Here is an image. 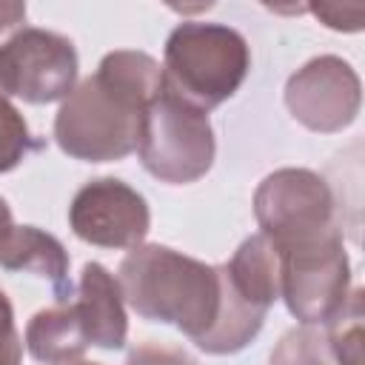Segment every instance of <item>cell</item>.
Listing matches in <instances>:
<instances>
[{
    "label": "cell",
    "instance_id": "cell-19",
    "mask_svg": "<svg viewBox=\"0 0 365 365\" xmlns=\"http://www.w3.org/2000/svg\"><path fill=\"white\" fill-rule=\"evenodd\" d=\"M311 11L328 29H336V31H356V29H362V17H365V6H359V3H351V6L319 3V6H311Z\"/></svg>",
    "mask_w": 365,
    "mask_h": 365
},
{
    "label": "cell",
    "instance_id": "cell-13",
    "mask_svg": "<svg viewBox=\"0 0 365 365\" xmlns=\"http://www.w3.org/2000/svg\"><path fill=\"white\" fill-rule=\"evenodd\" d=\"M86 334L74 302H57L54 308L37 311L26 328V348L37 362L60 365L80 359L86 351Z\"/></svg>",
    "mask_w": 365,
    "mask_h": 365
},
{
    "label": "cell",
    "instance_id": "cell-7",
    "mask_svg": "<svg viewBox=\"0 0 365 365\" xmlns=\"http://www.w3.org/2000/svg\"><path fill=\"white\" fill-rule=\"evenodd\" d=\"M362 91L356 71L334 54L314 57L285 86V106L294 120L311 131L334 134L351 125L359 114Z\"/></svg>",
    "mask_w": 365,
    "mask_h": 365
},
{
    "label": "cell",
    "instance_id": "cell-16",
    "mask_svg": "<svg viewBox=\"0 0 365 365\" xmlns=\"http://www.w3.org/2000/svg\"><path fill=\"white\" fill-rule=\"evenodd\" d=\"M271 365H336L328 336L314 325H299L282 334L271 351Z\"/></svg>",
    "mask_w": 365,
    "mask_h": 365
},
{
    "label": "cell",
    "instance_id": "cell-6",
    "mask_svg": "<svg viewBox=\"0 0 365 365\" xmlns=\"http://www.w3.org/2000/svg\"><path fill=\"white\" fill-rule=\"evenodd\" d=\"M77 51L63 34L20 29L0 46V97L14 94L26 103H54L74 91Z\"/></svg>",
    "mask_w": 365,
    "mask_h": 365
},
{
    "label": "cell",
    "instance_id": "cell-11",
    "mask_svg": "<svg viewBox=\"0 0 365 365\" xmlns=\"http://www.w3.org/2000/svg\"><path fill=\"white\" fill-rule=\"evenodd\" d=\"M0 265L6 271H26L51 282L57 302H68V254L57 237L34 225H11L0 242Z\"/></svg>",
    "mask_w": 365,
    "mask_h": 365
},
{
    "label": "cell",
    "instance_id": "cell-3",
    "mask_svg": "<svg viewBox=\"0 0 365 365\" xmlns=\"http://www.w3.org/2000/svg\"><path fill=\"white\" fill-rule=\"evenodd\" d=\"M248 66V43L240 31L222 23H180L165 43L163 83L208 114L242 86Z\"/></svg>",
    "mask_w": 365,
    "mask_h": 365
},
{
    "label": "cell",
    "instance_id": "cell-2",
    "mask_svg": "<svg viewBox=\"0 0 365 365\" xmlns=\"http://www.w3.org/2000/svg\"><path fill=\"white\" fill-rule=\"evenodd\" d=\"M117 282L140 317L177 325L191 339L211 328L220 308L217 268L165 245L131 248Z\"/></svg>",
    "mask_w": 365,
    "mask_h": 365
},
{
    "label": "cell",
    "instance_id": "cell-21",
    "mask_svg": "<svg viewBox=\"0 0 365 365\" xmlns=\"http://www.w3.org/2000/svg\"><path fill=\"white\" fill-rule=\"evenodd\" d=\"M26 20V3H0V34Z\"/></svg>",
    "mask_w": 365,
    "mask_h": 365
},
{
    "label": "cell",
    "instance_id": "cell-14",
    "mask_svg": "<svg viewBox=\"0 0 365 365\" xmlns=\"http://www.w3.org/2000/svg\"><path fill=\"white\" fill-rule=\"evenodd\" d=\"M222 271L228 282L254 305L268 311L279 299V257L268 237H248L237 248V254L222 265Z\"/></svg>",
    "mask_w": 365,
    "mask_h": 365
},
{
    "label": "cell",
    "instance_id": "cell-15",
    "mask_svg": "<svg viewBox=\"0 0 365 365\" xmlns=\"http://www.w3.org/2000/svg\"><path fill=\"white\" fill-rule=\"evenodd\" d=\"M328 348L336 365H362V291H351L345 305L328 319Z\"/></svg>",
    "mask_w": 365,
    "mask_h": 365
},
{
    "label": "cell",
    "instance_id": "cell-24",
    "mask_svg": "<svg viewBox=\"0 0 365 365\" xmlns=\"http://www.w3.org/2000/svg\"><path fill=\"white\" fill-rule=\"evenodd\" d=\"M60 365H100V362H86V359H71V362H60Z\"/></svg>",
    "mask_w": 365,
    "mask_h": 365
},
{
    "label": "cell",
    "instance_id": "cell-12",
    "mask_svg": "<svg viewBox=\"0 0 365 365\" xmlns=\"http://www.w3.org/2000/svg\"><path fill=\"white\" fill-rule=\"evenodd\" d=\"M217 277H220V308H217L211 328L205 334H200L194 339V345L205 354H237L259 334L268 311L254 305L251 299H245L228 282L222 265H217Z\"/></svg>",
    "mask_w": 365,
    "mask_h": 365
},
{
    "label": "cell",
    "instance_id": "cell-23",
    "mask_svg": "<svg viewBox=\"0 0 365 365\" xmlns=\"http://www.w3.org/2000/svg\"><path fill=\"white\" fill-rule=\"evenodd\" d=\"M0 317H14V311H11V302H9V297L0 291Z\"/></svg>",
    "mask_w": 365,
    "mask_h": 365
},
{
    "label": "cell",
    "instance_id": "cell-4",
    "mask_svg": "<svg viewBox=\"0 0 365 365\" xmlns=\"http://www.w3.org/2000/svg\"><path fill=\"white\" fill-rule=\"evenodd\" d=\"M259 234L268 237L277 257H294L342 240L336 205L328 182L308 168H279L268 174L254 194Z\"/></svg>",
    "mask_w": 365,
    "mask_h": 365
},
{
    "label": "cell",
    "instance_id": "cell-22",
    "mask_svg": "<svg viewBox=\"0 0 365 365\" xmlns=\"http://www.w3.org/2000/svg\"><path fill=\"white\" fill-rule=\"evenodd\" d=\"M11 231V211H9V205H6V200L0 197V242H3V237Z\"/></svg>",
    "mask_w": 365,
    "mask_h": 365
},
{
    "label": "cell",
    "instance_id": "cell-1",
    "mask_svg": "<svg viewBox=\"0 0 365 365\" xmlns=\"http://www.w3.org/2000/svg\"><path fill=\"white\" fill-rule=\"evenodd\" d=\"M160 91L163 68L151 54L111 51L63 100L54 117V140L74 160H123L137 151L143 114Z\"/></svg>",
    "mask_w": 365,
    "mask_h": 365
},
{
    "label": "cell",
    "instance_id": "cell-20",
    "mask_svg": "<svg viewBox=\"0 0 365 365\" xmlns=\"http://www.w3.org/2000/svg\"><path fill=\"white\" fill-rule=\"evenodd\" d=\"M23 342L14 328V317H0V365H20Z\"/></svg>",
    "mask_w": 365,
    "mask_h": 365
},
{
    "label": "cell",
    "instance_id": "cell-18",
    "mask_svg": "<svg viewBox=\"0 0 365 365\" xmlns=\"http://www.w3.org/2000/svg\"><path fill=\"white\" fill-rule=\"evenodd\" d=\"M125 365H200L188 351L177 348V345H165V342H143L137 345Z\"/></svg>",
    "mask_w": 365,
    "mask_h": 365
},
{
    "label": "cell",
    "instance_id": "cell-17",
    "mask_svg": "<svg viewBox=\"0 0 365 365\" xmlns=\"http://www.w3.org/2000/svg\"><path fill=\"white\" fill-rule=\"evenodd\" d=\"M31 148H37V143L31 140L23 114L6 97H0V174L17 168Z\"/></svg>",
    "mask_w": 365,
    "mask_h": 365
},
{
    "label": "cell",
    "instance_id": "cell-5",
    "mask_svg": "<svg viewBox=\"0 0 365 365\" xmlns=\"http://www.w3.org/2000/svg\"><path fill=\"white\" fill-rule=\"evenodd\" d=\"M140 160L163 182L200 180L214 163V131L208 114L165 88L151 100L140 125Z\"/></svg>",
    "mask_w": 365,
    "mask_h": 365
},
{
    "label": "cell",
    "instance_id": "cell-9",
    "mask_svg": "<svg viewBox=\"0 0 365 365\" xmlns=\"http://www.w3.org/2000/svg\"><path fill=\"white\" fill-rule=\"evenodd\" d=\"M71 231L100 248H137L148 234V205L145 200L114 177H100L86 182L68 208Z\"/></svg>",
    "mask_w": 365,
    "mask_h": 365
},
{
    "label": "cell",
    "instance_id": "cell-10",
    "mask_svg": "<svg viewBox=\"0 0 365 365\" xmlns=\"http://www.w3.org/2000/svg\"><path fill=\"white\" fill-rule=\"evenodd\" d=\"M74 308L88 345H97L106 351H117L125 345L128 322L123 308V291L117 277H111L100 262L83 265Z\"/></svg>",
    "mask_w": 365,
    "mask_h": 365
},
{
    "label": "cell",
    "instance_id": "cell-8",
    "mask_svg": "<svg viewBox=\"0 0 365 365\" xmlns=\"http://www.w3.org/2000/svg\"><path fill=\"white\" fill-rule=\"evenodd\" d=\"M351 268L342 240L279 257V297L302 325L328 322L348 299Z\"/></svg>",
    "mask_w": 365,
    "mask_h": 365
}]
</instances>
